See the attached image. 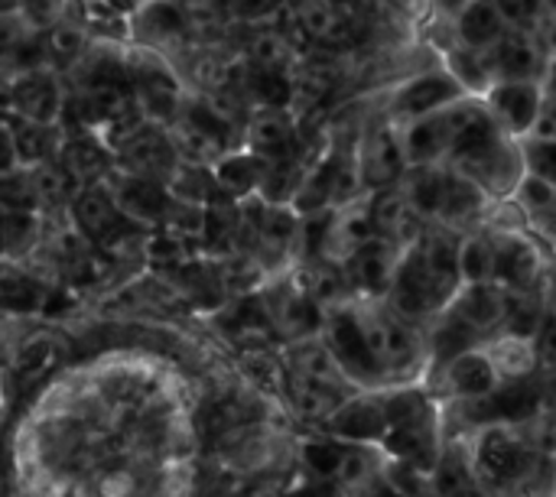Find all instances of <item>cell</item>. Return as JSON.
Wrapping results in <instances>:
<instances>
[{
  "label": "cell",
  "instance_id": "2",
  "mask_svg": "<svg viewBox=\"0 0 556 497\" xmlns=\"http://www.w3.org/2000/svg\"><path fill=\"white\" fill-rule=\"evenodd\" d=\"M492 114H485L479 104H459V107H440L433 114H424L417 117V124L407 130V160L414 166H424V163H437L443 160L446 153H459L463 146H469L472 140L492 133Z\"/></svg>",
  "mask_w": 556,
  "mask_h": 497
},
{
  "label": "cell",
  "instance_id": "48",
  "mask_svg": "<svg viewBox=\"0 0 556 497\" xmlns=\"http://www.w3.org/2000/svg\"><path fill=\"white\" fill-rule=\"evenodd\" d=\"M20 3H23V16L33 26H52L68 7V0H20Z\"/></svg>",
  "mask_w": 556,
  "mask_h": 497
},
{
  "label": "cell",
  "instance_id": "61",
  "mask_svg": "<svg viewBox=\"0 0 556 497\" xmlns=\"http://www.w3.org/2000/svg\"><path fill=\"white\" fill-rule=\"evenodd\" d=\"M554 316H556V313H554Z\"/></svg>",
  "mask_w": 556,
  "mask_h": 497
},
{
  "label": "cell",
  "instance_id": "12",
  "mask_svg": "<svg viewBox=\"0 0 556 497\" xmlns=\"http://www.w3.org/2000/svg\"><path fill=\"white\" fill-rule=\"evenodd\" d=\"M531 462L528 446L508 430H492L479 446V472L495 485L521 482L531 472Z\"/></svg>",
  "mask_w": 556,
  "mask_h": 497
},
{
  "label": "cell",
  "instance_id": "21",
  "mask_svg": "<svg viewBox=\"0 0 556 497\" xmlns=\"http://www.w3.org/2000/svg\"><path fill=\"white\" fill-rule=\"evenodd\" d=\"M508 306H511V300L505 293H498L495 286L472 283V290L453 303V313L463 322H469L479 335H485V332L498 329L502 322H508Z\"/></svg>",
  "mask_w": 556,
  "mask_h": 497
},
{
  "label": "cell",
  "instance_id": "30",
  "mask_svg": "<svg viewBox=\"0 0 556 497\" xmlns=\"http://www.w3.org/2000/svg\"><path fill=\"white\" fill-rule=\"evenodd\" d=\"M446 182H450V173L446 169H440L433 163L414 166L410 182H407V199L414 202V208L420 215L440 218L443 215V202H446Z\"/></svg>",
  "mask_w": 556,
  "mask_h": 497
},
{
  "label": "cell",
  "instance_id": "50",
  "mask_svg": "<svg viewBox=\"0 0 556 497\" xmlns=\"http://www.w3.org/2000/svg\"><path fill=\"white\" fill-rule=\"evenodd\" d=\"M528 163L534 166L538 176L556 182V140H534L528 146Z\"/></svg>",
  "mask_w": 556,
  "mask_h": 497
},
{
  "label": "cell",
  "instance_id": "56",
  "mask_svg": "<svg viewBox=\"0 0 556 497\" xmlns=\"http://www.w3.org/2000/svg\"><path fill=\"white\" fill-rule=\"evenodd\" d=\"M104 3H111V10H117V13H121V10H137L143 0H104Z\"/></svg>",
  "mask_w": 556,
  "mask_h": 497
},
{
  "label": "cell",
  "instance_id": "16",
  "mask_svg": "<svg viewBox=\"0 0 556 497\" xmlns=\"http://www.w3.org/2000/svg\"><path fill=\"white\" fill-rule=\"evenodd\" d=\"M394 241L388 238H371L349 257V277L358 290L365 293H384L394 283Z\"/></svg>",
  "mask_w": 556,
  "mask_h": 497
},
{
  "label": "cell",
  "instance_id": "37",
  "mask_svg": "<svg viewBox=\"0 0 556 497\" xmlns=\"http://www.w3.org/2000/svg\"><path fill=\"white\" fill-rule=\"evenodd\" d=\"M85 49V33L72 23H59V26H49L42 33V52H46V62H75Z\"/></svg>",
  "mask_w": 556,
  "mask_h": 497
},
{
  "label": "cell",
  "instance_id": "15",
  "mask_svg": "<svg viewBox=\"0 0 556 497\" xmlns=\"http://www.w3.org/2000/svg\"><path fill=\"white\" fill-rule=\"evenodd\" d=\"M248 143L267 163L296 160V150H300L296 127H293V120L287 117L283 107H264V111H257V117L248 127Z\"/></svg>",
  "mask_w": 556,
  "mask_h": 497
},
{
  "label": "cell",
  "instance_id": "35",
  "mask_svg": "<svg viewBox=\"0 0 556 497\" xmlns=\"http://www.w3.org/2000/svg\"><path fill=\"white\" fill-rule=\"evenodd\" d=\"M485 195H482V186L466 176V173H450V182H446V202H443V215L440 218H450V221H466L472 215H479Z\"/></svg>",
  "mask_w": 556,
  "mask_h": 497
},
{
  "label": "cell",
  "instance_id": "17",
  "mask_svg": "<svg viewBox=\"0 0 556 497\" xmlns=\"http://www.w3.org/2000/svg\"><path fill=\"white\" fill-rule=\"evenodd\" d=\"M459 91H463L459 78L433 72V75H420L407 88H401V94L394 98V107L407 117H424V114H433V111L453 104L459 98Z\"/></svg>",
  "mask_w": 556,
  "mask_h": 497
},
{
  "label": "cell",
  "instance_id": "47",
  "mask_svg": "<svg viewBox=\"0 0 556 497\" xmlns=\"http://www.w3.org/2000/svg\"><path fill=\"white\" fill-rule=\"evenodd\" d=\"M150 260L156 267H173L179 270L186 264V238L179 234H166V238H153L150 241Z\"/></svg>",
  "mask_w": 556,
  "mask_h": 497
},
{
  "label": "cell",
  "instance_id": "8",
  "mask_svg": "<svg viewBox=\"0 0 556 497\" xmlns=\"http://www.w3.org/2000/svg\"><path fill=\"white\" fill-rule=\"evenodd\" d=\"M544 407V387L534 381L492 391L485 397H469L466 417L472 423H525Z\"/></svg>",
  "mask_w": 556,
  "mask_h": 497
},
{
  "label": "cell",
  "instance_id": "60",
  "mask_svg": "<svg viewBox=\"0 0 556 497\" xmlns=\"http://www.w3.org/2000/svg\"><path fill=\"white\" fill-rule=\"evenodd\" d=\"M551 7H554V10H556V0H551Z\"/></svg>",
  "mask_w": 556,
  "mask_h": 497
},
{
  "label": "cell",
  "instance_id": "9",
  "mask_svg": "<svg viewBox=\"0 0 556 497\" xmlns=\"http://www.w3.org/2000/svg\"><path fill=\"white\" fill-rule=\"evenodd\" d=\"M62 107H65L62 88H59L55 75H49L42 68H26L7 88V111H13L16 117L39 120V124H52L62 114Z\"/></svg>",
  "mask_w": 556,
  "mask_h": 497
},
{
  "label": "cell",
  "instance_id": "51",
  "mask_svg": "<svg viewBox=\"0 0 556 497\" xmlns=\"http://www.w3.org/2000/svg\"><path fill=\"white\" fill-rule=\"evenodd\" d=\"M521 195H525V202H528V205H534L538 212H547V208L556 202L554 182H551V179H544V176H538V173L521 186Z\"/></svg>",
  "mask_w": 556,
  "mask_h": 497
},
{
  "label": "cell",
  "instance_id": "10",
  "mask_svg": "<svg viewBox=\"0 0 556 497\" xmlns=\"http://www.w3.org/2000/svg\"><path fill=\"white\" fill-rule=\"evenodd\" d=\"M117 160L127 173H137V176H150V179H160V182H169L176 176V146L173 140L153 127V124H143L121 150H117Z\"/></svg>",
  "mask_w": 556,
  "mask_h": 497
},
{
  "label": "cell",
  "instance_id": "19",
  "mask_svg": "<svg viewBox=\"0 0 556 497\" xmlns=\"http://www.w3.org/2000/svg\"><path fill=\"white\" fill-rule=\"evenodd\" d=\"M544 98L534 81H502L492 91V111L498 120H505L511 130H531L538 127Z\"/></svg>",
  "mask_w": 556,
  "mask_h": 497
},
{
  "label": "cell",
  "instance_id": "27",
  "mask_svg": "<svg viewBox=\"0 0 556 497\" xmlns=\"http://www.w3.org/2000/svg\"><path fill=\"white\" fill-rule=\"evenodd\" d=\"M264 173H267V160L257 156V153L222 156L218 166H215V176H218L222 189H225L231 199H244V195L257 192L261 182H264Z\"/></svg>",
  "mask_w": 556,
  "mask_h": 497
},
{
  "label": "cell",
  "instance_id": "45",
  "mask_svg": "<svg viewBox=\"0 0 556 497\" xmlns=\"http://www.w3.org/2000/svg\"><path fill=\"white\" fill-rule=\"evenodd\" d=\"M508 329L525 339L531 332H541V306L528 296H515L511 306H508Z\"/></svg>",
  "mask_w": 556,
  "mask_h": 497
},
{
  "label": "cell",
  "instance_id": "23",
  "mask_svg": "<svg viewBox=\"0 0 556 497\" xmlns=\"http://www.w3.org/2000/svg\"><path fill=\"white\" fill-rule=\"evenodd\" d=\"M329 430L342 439H384L388 436V407L375 404V400H352L345 407H339L329 417Z\"/></svg>",
  "mask_w": 556,
  "mask_h": 497
},
{
  "label": "cell",
  "instance_id": "39",
  "mask_svg": "<svg viewBox=\"0 0 556 497\" xmlns=\"http://www.w3.org/2000/svg\"><path fill=\"white\" fill-rule=\"evenodd\" d=\"M459 267H463V277L469 283L492 280V270H495V241H485V238L466 241L463 251H459Z\"/></svg>",
  "mask_w": 556,
  "mask_h": 497
},
{
  "label": "cell",
  "instance_id": "52",
  "mask_svg": "<svg viewBox=\"0 0 556 497\" xmlns=\"http://www.w3.org/2000/svg\"><path fill=\"white\" fill-rule=\"evenodd\" d=\"M231 10L248 23H261L280 13V0H231Z\"/></svg>",
  "mask_w": 556,
  "mask_h": 497
},
{
  "label": "cell",
  "instance_id": "59",
  "mask_svg": "<svg viewBox=\"0 0 556 497\" xmlns=\"http://www.w3.org/2000/svg\"><path fill=\"white\" fill-rule=\"evenodd\" d=\"M342 3H355V0H342Z\"/></svg>",
  "mask_w": 556,
  "mask_h": 497
},
{
  "label": "cell",
  "instance_id": "44",
  "mask_svg": "<svg viewBox=\"0 0 556 497\" xmlns=\"http://www.w3.org/2000/svg\"><path fill=\"white\" fill-rule=\"evenodd\" d=\"M345 456L349 453H342L332 443H313V446H306V466L316 475H323V479H339V472L345 466Z\"/></svg>",
  "mask_w": 556,
  "mask_h": 497
},
{
  "label": "cell",
  "instance_id": "28",
  "mask_svg": "<svg viewBox=\"0 0 556 497\" xmlns=\"http://www.w3.org/2000/svg\"><path fill=\"white\" fill-rule=\"evenodd\" d=\"M495 374H498V368L489 361V358H482V355H476V352H466V355H459V358H453L450 361V387L459 394V397H485V394H492L495 391Z\"/></svg>",
  "mask_w": 556,
  "mask_h": 497
},
{
  "label": "cell",
  "instance_id": "29",
  "mask_svg": "<svg viewBox=\"0 0 556 497\" xmlns=\"http://www.w3.org/2000/svg\"><path fill=\"white\" fill-rule=\"evenodd\" d=\"M33 189H36V202L46 205V208H59L65 202H75L81 192H85V182H78L62 163H39L33 173Z\"/></svg>",
  "mask_w": 556,
  "mask_h": 497
},
{
  "label": "cell",
  "instance_id": "31",
  "mask_svg": "<svg viewBox=\"0 0 556 497\" xmlns=\"http://www.w3.org/2000/svg\"><path fill=\"white\" fill-rule=\"evenodd\" d=\"M78 182L91 186L94 179L108 176V150L101 140L91 137H75L62 146V160H59Z\"/></svg>",
  "mask_w": 556,
  "mask_h": 497
},
{
  "label": "cell",
  "instance_id": "54",
  "mask_svg": "<svg viewBox=\"0 0 556 497\" xmlns=\"http://www.w3.org/2000/svg\"><path fill=\"white\" fill-rule=\"evenodd\" d=\"M538 140H556V94H551L541 107V117H538Z\"/></svg>",
  "mask_w": 556,
  "mask_h": 497
},
{
  "label": "cell",
  "instance_id": "6",
  "mask_svg": "<svg viewBox=\"0 0 556 497\" xmlns=\"http://www.w3.org/2000/svg\"><path fill=\"white\" fill-rule=\"evenodd\" d=\"M362 319V329L381 361V368L388 371H407L417 365V355H420V345H417V335L401 322V313H368V316H358Z\"/></svg>",
  "mask_w": 556,
  "mask_h": 497
},
{
  "label": "cell",
  "instance_id": "49",
  "mask_svg": "<svg viewBox=\"0 0 556 497\" xmlns=\"http://www.w3.org/2000/svg\"><path fill=\"white\" fill-rule=\"evenodd\" d=\"M547 3L551 0H498V7L505 10V16L515 20V23H521V26H534L544 16Z\"/></svg>",
  "mask_w": 556,
  "mask_h": 497
},
{
  "label": "cell",
  "instance_id": "3",
  "mask_svg": "<svg viewBox=\"0 0 556 497\" xmlns=\"http://www.w3.org/2000/svg\"><path fill=\"white\" fill-rule=\"evenodd\" d=\"M75 228L101 251H117L121 244H130L140 238L137 221H130L121 205L114 202L111 189L85 186V192L75 199Z\"/></svg>",
  "mask_w": 556,
  "mask_h": 497
},
{
  "label": "cell",
  "instance_id": "26",
  "mask_svg": "<svg viewBox=\"0 0 556 497\" xmlns=\"http://www.w3.org/2000/svg\"><path fill=\"white\" fill-rule=\"evenodd\" d=\"M225 329L231 332V339H238L248 348H257V345L270 342L274 332H277V326H274V319L267 313V303H261V300L235 303L231 313L225 316Z\"/></svg>",
  "mask_w": 556,
  "mask_h": 497
},
{
  "label": "cell",
  "instance_id": "42",
  "mask_svg": "<svg viewBox=\"0 0 556 497\" xmlns=\"http://www.w3.org/2000/svg\"><path fill=\"white\" fill-rule=\"evenodd\" d=\"M453 72L463 85L482 91L485 85H492L495 72H492V62L489 59H479L476 52H453Z\"/></svg>",
  "mask_w": 556,
  "mask_h": 497
},
{
  "label": "cell",
  "instance_id": "18",
  "mask_svg": "<svg viewBox=\"0 0 556 497\" xmlns=\"http://www.w3.org/2000/svg\"><path fill=\"white\" fill-rule=\"evenodd\" d=\"M371 218L381 238L394 244H410L420 234V212L407 199V192H378L371 202Z\"/></svg>",
  "mask_w": 556,
  "mask_h": 497
},
{
  "label": "cell",
  "instance_id": "24",
  "mask_svg": "<svg viewBox=\"0 0 556 497\" xmlns=\"http://www.w3.org/2000/svg\"><path fill=\"white\" fill-rule=\"evenodd\" d=\"M137 33L156 42H176L186 33H192V16L182 3L173 0H150L137 13Z\"/></svg>",
  "mask_w": 556,
  "mask_h": 497
},
{
  "label": "cell",
  "instance_id": "40",
  "mask_svg": "<svg viewBox=\"0 0 556 497\" xmlns=\"http://www.w3.org/2000/svg\"><path fill=\"white\" fill-rule=\"evenodd\" d=\"M476 339H479V332L469 322H463L456 313H450L443 329H440V335H437V355L443 361H453V358L466 355L476 345Z\"/></svg>",
  "mask_w": 556,
  "mask_h": 497
},
{
  "label": "cell",
  "instance_id": "1",
  "mask_svg": "<svg viewBox=\"0 0 556 497\" xmlns=\"http://www.w3.org/2000/svg\"><path fill=\"white\" fill-rule=\"evenodd\" d=\"M459 244L453 234L430 231L420 238L414 254L401 264L391 283V303L401 316L417 319L443 309L459 286Z\"/></svg>",
  "mask_w": 556,
  "mask_h": 497
},
{
  "label": "cell",
  "instance_id": "22",
  "mask_svg": "<svg viewBox=\"0 0 556 497\" xmlns=\"http://www.w3.org/2000/svg\"><path fill=\"white\" fill-rule=\"evenodd\" d=\"M538 251L528 241L518 238H498L495 241V270L492 280H498L502 286L511 290H528L538 280Z\"/></svg>",
  "mask_w": 556,
  "mask_h": 497
},
{
  "label": "cell",
  "instance_id": "33",
  "mask_svg": "<svg viewBox=\"0 0 556 497\" xmlns=\"http://www.w3.org/2000/svg\"><path fill=\"white\" fill-rule=\"evenodd\" d=\"M287 391L293 397V407L306 417V420H326L339 410V391L326 387L319 381H309L303 374H293L287 381Z\"/></svg>",
  "mask_w": 556,
  "mask_h": 497
},
{
  "label": "cell",
  "instance_id": "14",
  "mask_svg": "<svg viewBox=\"0 0 556 497\" xmlns=\"http://www.w3.org/2000/svg\"><path fill=\"white\" fill-rule=\"evenodd\" d=\"M267 313L277 326L280 335L287 339H303L309 335L319 322V300L309 290H296V286H274L267 296Z\"/></svg>",
  "mask_w": 556,
  "mask_h": 497
},
{
  "label": "cell",
  "instance_id": "41",
  "mask_svg": "<svg viewBox=\"0 0 556 497\" xmlns=\"http://www.w3.org/2000/svg\"><path fill=\"white\" fill-rule=\"evenodd\" d=\"M3 303L13 313H36L46 303V293L26 277V273H7L3 277Z\"/></svg>",
  "mask_w": 556,
  "mask_h": 497
},
{
  "label": "cell",
  "instance_id": "11",
  "mask_svg": "<svg viewBox=\"0 0 556 497\" xmlns=\"http://www.w3.org/2000/svg\"><path fill=\"white\" fill-rule=\"evenodd\" d=\"M108 189H111L114 202L121 205V212L130 221L143 225V228L147 225H163L169 208H173V199L163 189V182L150 179V176H137V173L124 169V176H117Z\"/></svg>",
  "mask_w": 556,
  "mask_h": 497
},
{
  "label": "cell",
  "instance_id": "13",
  "mask_svg": "<svg viewBox=\"0 0 556 497\" xmlns=\"http://www.w3.org/2000/svg\"><path fill=\"white\" fill-rule=\"evenodd\" d=\"M404 163H407V146H404L388 127H378V130L365 140L362 156H358L362 182L371 186V189H388L391 182L401 179Z\"/></svg>",
  "mask_w": 556,
  "mask_h": 497
},
{
  "label": "cell",
  "instance_id": "20",
  "mask_svg": "<svg viewBox=\"0 0 556 497\" xmlns=\"http://www.w3.org/2000/svg\"><path fill=\"white\" fill-rule=\"evenodd\" d=\"M492 72L505 81H531L541 68V55L531 36L505 33L495 46H489Z\"/></svg>",
  "mask_w": 556,
  "mask_h": 497
},
{
  "label": "cell",
  "instance_id": "43",
  "mask_svg": "<svg viewBox=\"0 0 556 497\" xmlns=\"http://www.w3.org/2000/svg\"><path fill=\"white\" fill-rule=\"evenodd\" d=\"M345 283H352V277H349V270H339L336 264H316L313 270H309V293L316 296V300H336L342 290H345Z\"/></svg>",
  "mask_w": 556,
  "mask_h": 497
},
{
  "label": "cell",
  "instance_id": "58",
  "mask_svg": "<svg viewBox=\"0 0 556 497\" xmlns=\"http://www.w3.org/2000/svg\"><path fill=\"white\" fill-rule=\"evenodd\" d=\"M551 94H556V62L554 68H551Z\"/></svg>",
  "mask_w": 556,
  "mask_h": 497
},
{
  "label": "cell",
  "instance_id": "46",
  "mask_svg": "<svg viewBox=\"0 0 556 497\" xmlns=\"http://www.w3.org/2000/svg\"><path fill=\"white\" fill-rule=\"evenodd\" d=\"M244 368H248L251 378L261 381L267 391H280V387H283V371H280V365H277L267 352H261V348L248 352V355H244Z\"/></svg>",
  "mask_w": 556,
  "mask_h": 497
},
{
  "label": "cell",
  "instance_id": "32",
  "mask_svg": "<svg viewBox=\"0 0 556 497\" xmlns=\"http://www.w3.org/2000/svg\"><path fill=\"white\" fill-rule=\"evenodd\" d=\"M169 186H173V192H176L182 202H192V205H215V202H222V199H231V195L222 189L215 169L208 173L205 166H179L176 176L169 179Z\"/></svg>",
  "mask_w": 556,
  "mask_h": 497
},
{
  "label": "cell",
  "instance_id": "36",
  "mask_svg": "<svg viewBox=\"0 0 556 497\" xmlns=\"http://www.w3.org/2000/svg\"><path fill=\"white\" fill-rule=\"evenodd\" d=\"M55 358H59L55 342L49 335H33L29 342H23L20 355H16V378L20 381H39L42 374H49Z\"/></svg>",
  "mask_w": 556,
  "mask_h": 497
},
{
  "label": "cell",
  "instance_id": "25",
  "mask_svg": "<svg viewBox=\"0 0 556 497\" xmlns=\"http://www.w3.org/2000/svg\"><path fill=\"white\" fill-rule=\"evenodd\" d=\"M459 36L469 49H489L505 36V10L498 0H472L463 7L459 16Z\"/></svg>",
  "mask_w": 556,
  "mask_h": 497
},
{
  "label": "cell",
  "instance_id": "34",
  "mask_svg": "<svg viewBox=\"0 0 556 497\" xmlns=\"http://www.w3.org/2000/svg\"><path fill=\"white\" fill-rule=\"evenodd\" d=\"M179 286L202 309H218L225 303V296H228L225 277L208 270V267H199V264H182L179 267Z\"/></svg>",
  "mask_w": 556,
  "mask_h": 497
},
{
  "label": "cell",
  "instance_id": "55",
  "mask_svg": "<svg viewBox=\"0 0 556 497\" xmlns=\"http://www.w3.org/2000/svg\"><path fill=\"white\" fill-rule=\"evenodd\" d=\"M541 361L556 371V316L541 326Z\"/></svg>",
  "mask_w": 556,
  "mask_h": 497
},
{
  "label": "cell",
  "instance_id": "5",
  "mask_svg": "<svg viewBox=\"0 0 556 497\" xmlns=\"http://www.w3.org/2000/svg\"><path fill=\"white\" fill-rule=\"evenodd\" d=\"M329 345H332V355L339 358L342 371L355 381H365V384H378L388 378V371L381 368L365 329H362V319L352 316V313H339L332 316L329 322Z\"/></svg>",
  "mask_w": 556,
  "mask_h": 497
},
{
  "label": "cell",
  "instance_id": "53",
  "mask_svg": "<svg viewBox=\"0 0 556 497\" xmlns=\"http://www.w3.org/2000/svg\"><path fill=\"white\" fill-rule=\"evenodd\" d=\"M469 485H472V479H469V472H466L459 462L446 459V462L440 466V492L456 495V492H469Z\"/></svg>",
  "mask_w": 556,
  "mask_h": 497
},
{
  "label": "cell",
  "instance_id": "57",
  "mask_svg": "<svg viewBox=\"0 0 556 497\" xmlns=\"http://www.w3.org/2000/svg\"><path fill=\"white\" fill-rule=\"evenodd\" d=\"M443 3H446L450 10H463V7H466V3H472V0H443Z\"/></svg>",
  "mask_w": 556,
  "mask_h": 497
},
{
  "label": "cell",
  "instance_id": "7",
  "mask_svg": "<svg viewBox=\"0 0 556 497\" xmlns=\"http://www.w3.org/2000/svg\"><path fill=\"white\" fill-rule=\"evenodd\" d=\"M456 160H459L466 176H472L479 186H485L492 192H505L518 179V156L498 133L476 140L472 146L456 153Z\"/></svg>",
  "mask_w": 556,
  "mask_h": 497
},
{
  "label": "cell",
  "instance_id": "38",
  "mask_svg": "<svg viewBox=\"0 0 556 497\" xmlns=\"http://www.w3.org/2000/svg\"><path fill=\"white\" fill-rule=\"evenodd\" d=\"M36 234H39V225H36L29 208H7L3 212V241H7V254L10 257L29 251Z\"/></svg>",
  "mask_w": 556,
  "mask_h": 497
},
{
  "label": "cell",
  "instance_id": "4",
  "mask_svg": "<svg viewBox=\"0 0 556 497\" xmlns=\"http://www.w3.org/2000/svg\"><path fill=\"white\" fill-rule=\"evenodd\" d=\"M127 68H130V85H134V94H137V104L143 107V114L153 120H176L182 111V94H179L176 75L160 59H153L147 52L127 55Z\"/></svg>",
  "mask_w": 556,
  "mask_h": 497
}]
</instances>
